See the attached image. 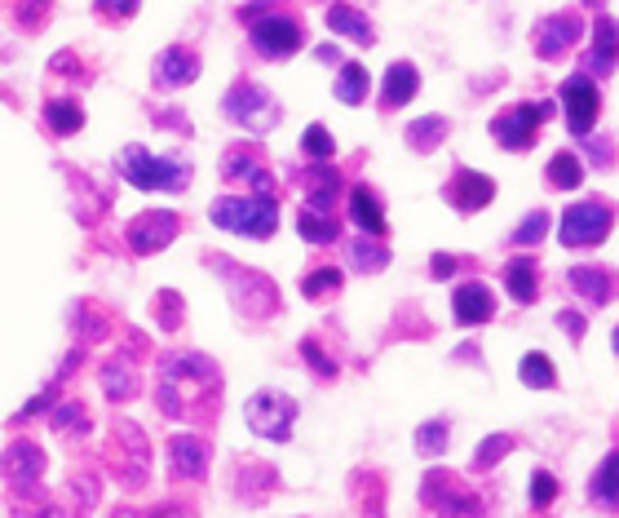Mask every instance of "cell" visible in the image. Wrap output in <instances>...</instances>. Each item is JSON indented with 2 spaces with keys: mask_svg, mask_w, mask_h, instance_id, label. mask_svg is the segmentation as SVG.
Returning a JSON list of instances; mask_svg holds the SVG:
<instances>
[{
  "mask_svg": "<svg viewBox=\"0 0 619 518\" xmlns=\"http://www.w3.org/2000/svg\"><path fill=\"white\" fill-rule=\"evenodd\" d=\"M611 226H616V209H611L602 195H593V200H580V204H571V209L562 213L558 240H562L567 248H598V244L611 235Z\"/></svg>",
  "mask_w": 619,
  "mask_h": 518,
  "instance_id": "5b68a950",
  "label": "cell"
},
{
  "mask_svg": "<svg viewBox=\"0 0 619 518\" xmlns=\"http://www.w3.org/2000/svg\"><path fill=\"white\" fill-rule=\"evenodd\" d=\"M451 315H456L460 328H478V324H487V319L496 315V297H491V288L478 284V280L460 284L456 297H451Z\"/></svg>",
  "mask_w": 619,
  "mask_h": 518,
  "instance_id": "d6986e66",
  "label": "cell"
},
{
  "mask_svg": "<svg viewBox=\"0 0 619 518\" xmlns=\"http://www.w3.org/2000/svg\"><path fill=\"white\" fill-rule=\"evenodd\" d=\"M44 475V453L35 444H9L0 453V479L13 488H31Z\"/></svg>",
  "mask_w": 619,
  "mask_h": 518,
  "instance_id": "ac0fdd59",
  "label": "cell"
},
{
  "mask_svg": "<svg viewBox=\"0 0 619 518\" xmlns=\"http://www.w3.org/2000/svg\"><path fill=\"white\" fill-rule=\"evenodd\" d=\"M53 430L62 435V439H89V413L80 408V404H58L53 408Z\"/></svg>",
  "mask_w": 619,
  "mask_h": 518,
  "instance_id": "74e56055",
  "label": "cell"
},
{
  "mask_svg": "<svg viewBox=\"0 0 619 518\" xmlns=\"http://www.w3.org/2000/svg\"><path fill=\"white\" fill-rule=\"evenodd\" d=\"M420 501H425L438 518H487L483 501H478L456 475H447V470H429V475L420 479Z\"/></svg>",
  "mask_w": 619,
  "mask_h": 518,
  "instance_id": "8992f818",
  "label": "cell"
},
{
  "mask_svg": "<svg viewBox=\"0 0 619 518\" xmlns=\"http://www.w3.org/2000/svg\"><path fill=\"white\" fill-rule=\"evenodd\" d=\"M558 98H562V111H567L571 133H576V138H589L593 124H598V115H602V93H598L593 75H589V71L567 75L562 89H558Z\"/></svg>",
  "mask_w": 619,
  "mask_h": 518,
  "instance_id": "30bf717a",
  "label": "cell"
},
{
  "mask_svg": "<svg viewBox=\"0 0 619 518\" xmlns=\"http://www.w3.org/2000/svg\"><path fill=\"white\" fill-rule=\"evenodd\" d=\"M44 18H49V0H22L18 4V27L22 31H40Z\"/></svg>",
  "mask_w": 619,
  "mask_h": 518,
  "instance_id": "7dc6e473",
  "label": "cell"
},
{
  "mask_svg": "<svg viewBox=\"0 0 619 518\" xmlns=\"http://www.w3.org/2000/svg\"><path fill=\"white\" fill-rule=\"evenodd\" d=\"M518 377H522V386H531V390H554V386H558V368H554V359L540 355V351L522 355Z\"/></svg>",
  "mask_w": 619,
  "mask_h": 518,
  "instance_id": "e575fe53",
  "label": "cell"
},
{
  "mask_svg": "<svg viewBox=\"0 0 619 518\" xmlns=\"http://www.w3.org/2000/svg\"><path fill=\"white\" fill-rule=\"evenodd\" d=\"M115 169L129 186L138 191H186L191 186V164L173 155H151L146 146H124L115 155Z\"/></svg>",
  "mask_w": 619,
  "mask_h": 518,
  "instance_id": "7a4b0ae2",
  "label": "cell"
},
{
  "mask_svg": "<svg viewBox=\"0 0 619 518\" xmlns=\"http://www.w3.org/2000/svg\"><path fill=\"white\" fill-rule=\"evenodd\" d=\"M367 71H363V62H345L341 67V75H336V98L345 102V106H358L363 98H367Z\"/></svg>",
  "mask_w": 619,
  "mask_h": 518,
  "instance_id": "8d00e7d4",
  "label": "cell"
},
{
  "mask_svg": "<svg viewBox=\"0 0 619 518\" xmlns=\"http://www.w3.org/2000/svg\"><path fill=\"white\" fill-rule=\"evenodd\" d=\"M589 501H593L598 510H619V453H611V457L593 470V479H589Z\"/></svg>",
  "mask_w": 619,
  "mask_h": 518,
  "instance_id": "f546056e",
  "label": "cell"
},
{
  "mask_svg": "<svg viewBox=\"0 0 619 518\" xmlns=\"http://www.w3.org/2000/svg\"><path fill=\"white\" fill-rule=\"evenodd\" d=\"M580 35H585V18H580L576 9H562V13H554V18H545V22L536 27L531 44H536V53H540L545 62H554V58H562L567 49H576Z\"/></svg>",
  "mask_w": 619,
  "mask_h": 518,
  "instance_id": "5bb4252c",
  "label": "cell"
},
{
  "mask_svg": "<svg viewBox=\"0 0 619 518\" xmlns=\"http://www.w3.org/2000/svg\"><path fill=\"white\" fill-rule=\"evenodd\" d=\"M354 506L363 510V518L385 515V479L376 470H358L354 475Z\"/></svg>",
  "mask_w": 619,
  "mask_h": 518,
  "instance_id": "4dcf8cb0",
  "label": "cell"
},
{
  "mask_svg": "<svg viewBox=\"0 0 619 518\" xmlns=\"http://www.w3.org/2000/svg\"><path fill=\"white\" fill-rule=\"evenodd\" d=\"M554 115V102H518V106H509V111H500L496 120H491V138L505 146V151H527V146H536V138H540V124Z\"/></svg>",
  "mask_w": 619,
  "mask_h": 518,
  "instance_id": "ba28073f",
  "label": "cell"
},
{
  "mask_svg": "<svg viewBox=\"0 0 619 518\" xmlns=\"http://www.w3.org/2000/svg\"><path fill=\"white\" fill-rule=\"evenodd\" d=\"M297 231L306 235L310 244H336V235H341V226H336L327 213H314V209H302Z\"/></svg>",
  "mask_w": 619,
  "mask_h": 518,
  "instance_id": "f35d334b",
  "label": "cell"
},
{
  "mask_svg": "<svg viewBox=\"0 0 619 518\" xmlns=\"http://www.w3.org/2000/svg\"><path fill=\"white\" fill-rule=\"evenodd\" d=\"M98 4V13H106L111 22H124V18H133L138 13V4L142 0H93Z\"/></svg>",
  "mask_w": 619,
  "mask_h": 518,
  "instance_id": "681fc988",
  "label": "cell"
},
{
  "mask_svg": "<svg viewBox=\"0 0 619 518\" xmlns=\"http://www.w3.org/2000/svg\"><path fill=\"white\" fill-rule=\"evenodd\" d=\"M416 89H420V71H416L412 62H394V67L385 71V80H380V106H385V111L407 106V102L416 98Z\"/></svg>",
  "mask_w": 619,
  "mask_h": 518,
  "instance_id": "cb8c5ba5",
  "label": "cell"
},
{
  "mask_svg": "<svg viewBox=\"0 0 619 518\" xmlns=\"http://www.w3.org/2000/svg\"><path fill=\"white\" fill-rule=\"evenodd\" d=\"M505 453H514V435H487V439L478 444V453H474L469 466H474V470H491Z\"/></svg>",
  "mask_w": 619,
  "mask_h": 518,
  "instance_id": "b9f144b4",
  "label": "cell"
},
{
  "mask_svg": "<svg viewBox=\"0 0 619 518\" xmlns=\"http://www.w3.org/2000/svg\"><path fill=\"white\" fill-rule=\"evenodd\" d=\"M222 111L240 124V129H248V133H271L275 124H280V102L262 89V84H253V80H240L231 93H226V102H222Z\"/></svg>",
  "mask_w": 619,
  "mask_h": 518,
  "instance_id": "52a82bcc",
  "label": "cell"
},
{
  "mask_svg": "<svg viewBox=\"0 0 619 518\" xmlns=\"http://www.w3.org/2000/svg\"><path fill=\"white\" fill-rule=\"evenodd\" d=\"M102 390H106V399H115V404L133 399V395H138V368H133V359H124V355L106 359V364H102Z\"/></svg>",
  "mask_w": 619,
  "mask_h": 518,
  "instance_id": "83f0119b",
  "label": "cell"
},
{
  "mask_svg": "<svg viewBox=\"0 0 619 518\" xmlns=\"http://www.w3.org/2000/svg\"><path fill=\"white\" fill-rule=\"evenodd\" d=\"M505 288H509L514 302L531 306L536 293H540V266H536L531 257H514V262H505Z\"/></svg>",
  "mask_w": 619,
  "mask_h": 518,
  "instance_id": "4316f807",
  "label": "cell"
},
{
  "mask_svg": "<svg viewBox=\"0 0 619 518\" xmlns=\"http://www.w3.org/2000/svg\"><path fill=\"white\" fill-rule=\"evenodd\" d=\"M580 182H585V160L571 155V151H558V155L549 160V186H558V191H576Z\"/></svg>",
  "mask_w": 619,
  "mask_h": 518,
  "instance_id": "d590c367",
  "label": "cell"
},
{
  "mask_svg": "<svg viewBox=\"0 0 619 518\" xmlns=\"http://www.w3.org/2000/svg\"><path fill=\"white\" fill-rule=\"evenodd\" d=\"M443 200H447L451 209H460V213H478V209H487V204L496 200V182H491L487 173L456 169L451 182L443 186Z\"/></svg>",
  "mask_w": 619,
  "mask_h": 518,
  "instance_id": "9a60e30c",
  "label": "cell"
},
{
  "mask_svg": "<svg viewBox=\"0 0 619 518\" xmlns=\"http://www.w3.org/2000/svg\"><path fill=\"white\" fill-rule=\"evenodd\" d=\"M75 333H80V342H98V337H106V319H93L84 306L75 311Z\"/></svg>",
  "mask_w": 619,
  "mask_h": 518,
  "instance_id": "c3c4849f",
  "label": "cell"
},
{
  "mask_svg": "<svg viewBox=\"0 0 619 518\" xmlns=\"http://www.w3.org/2000/svg\"><path fill=\"white\" fill-rule=\"evenodd\" d=\"M169 475L173 479H204L209 475V444L200 435H173L169 439Z\"/></svg>",
  "mask_w": 619,
  "mask_h": 518,
  "instance_id": "e0dca14e",
  "label": "cell"
},
{
  "mask_svg": "<svg viewBox=\"0 0 619 518\" xmlns=\"http://www.w3.org/2000/svg\"><path fill=\"white\" fill-rule=\"evenodd\" d=\"M327 27H332L336 35H349L354 44H372V40H376L367 13L354 9V4H332V9H327Z\"/></svg>",
  "mask_w": 619,
  "mask_h": 518,
  "instance_id": "f1b7e54d",
  "label": "cell"
},
{
  "mask_svg": "<svg viewBox=\"0 0 619 518\" xmlns=\"http://www.w3.org/2000/svg\"><path fill=\"white\" fill-rule=\"evenodd\" d=\"M213 222L231 235L271 240L280 226V204H275V195H222L213 204Z\"/></svg>",
  "mask_w": 619,
  "mask_h": 518,
  "instance_id": "277c9868",
  "label": "cell"
},
{
  "mask_svg": "<svg viewBox=\"0 0 619 518\" xmlns=\"http://www.w3.org/2000/svg\"><path fill=\"white\" fill-rule=\"evenodd\" d=\"M585 155L598 160V169H611V138H585Z\"/></svg>",
  "mask_w": 619,
  "mask_h": 518,
  "instance_id": "816d5d0a",
  "label": "cell"
},
{
  "mask_svg": "<svg viewBox=\"0 0 619 518\" xmlns=\"http://www.w3.org/2000/svg\"><path fill=\"white\" fill-rule=\"evenodd\" d=\"M349 222H354L363 235H372V240L385 235V209H380V200H376L372 186H354V191H349Z\"/></svg>",
  "mask_w": 619,
  "mask_h": 518,
  "instance_id": "484cf974",
  "label": "cell"
},
{
  "mask_svg": "<svg viewBox=\"0 0 619 518\" xmlns=\"http://www.w3.org/2000/svg\"><path fill=\"white\" fill-rule=\"evenodd\" d=\"M44 124H49L53 133L71 138V133L84 129V111H80L75 102H67V98H49V102H44Z\"/></svg>",
  "mask_w": 619,
  "mask_h": 518,
  "instance_id": "836d02e7",
  "label": "cell"
},
{
  "mask_svg": "<svg viewBox=\"0 0 619 518\" xmlns=\"http://www.w3.org/2000/svg\"><path fill=\"white\" fill-rule=\"evenodd\" d=\"M302 359H306V364L314 368V373H318V377H323V382H332V377H336V359H332V355H323V346H318L314 337H306V342H302Z\"/></svg>",
  "mask_w": 619,
  "mask_h": 518,
  "instance_id": "f6af8a7d",
  "label": "cell"
},
{
  "mask_svg": "<svg viewBox=\"0 0 619 518\" xmlns=\"http://www.w3.org/2000/svg\"><path fill=\"white\" fill-rule=\"evenodd\" d=\"M244 413H248L253 435L275 439V444H288L293 439V421H297V399L293 395H284V390H257Z\"/></svg>",
  "mask_w": 619,
  "mask_h": 518,
  "instance_id": "9c48e42d",
  "label": "cell"
},
{
  "mask_svg": "<svg viewBox=\"0 0 619 518\" xmlns=\"http://www.w3.org/2000/svg\"><path fill=\"white\" fill-rule=\"evenodd\" d=\"M115 439H120V453L111 457V470L120 475L124 488H142V484H146V470H151V453H146L142 426L115 421Z\"/></svg>",
  "mask_w": 619,
  "mask_h": 518,
  "instance_id": "7c38bea8",
  "label": "cell"
},
{
  "mask_svg": "<svg viewBox=\"0 0 619 518\" xmlns=\"http://www.w3.org/2000/svg\"><path fill=\"white\" fill-rule=\"evenodd\" d=\"M619 67V22L611 13H602L593 22V49H589V71L593 75H611Z\"/></svg>",
  "mask_w": 619,
  "mask_h": 518,
  "instance_id": "603a6c76",
  "label": "cell"
},
{
  "mask_svg": "<svg viewBox=\"0 0 619 518\" xmlns=\"http://www.w3.org/2000/svg\"><path fill=\"white\" fill-rule=\"evenodd\" d=\"M302 186H306L310 209L314 213H327L336 204V195H341V173L332 164H310L306 173H302Z\"/></svg>",
  "mask_w": 619,
  "mask_h": 518,
  "instance_id": "d4e9b609",
  "label": "cell"
},
{
  "mask_svg": "<svg viewBox=\"0 0 619 518\" xmlns=\"http://www.w3.org/2000/svg\"><path fill=\"white\" fill-rule=\"evenodd\" d=\"M222 177L248 182V186H257V195H275V182H271V173L262 169V155H257V151L231 146V151L222 155Z\"/></svg>",
  "mask_w": 619,
  "mask_h": 518,
  "instance_id": "ffe728a7",
  "label": "cell"
},
{
  "mask_svg": "<svg viewBox=\"0 0 619 518\" xmlns=\"http://www.w3.org/2000/svg\"><path fill=\"white\" fill-rule=\"evenodd\" d=\"M160 319H164V328L182 324V297L177 293H160Z\"/></svg>",
  "mask_w": 619,
  "mask_h": 518,
  "instance_id": "f907efd6",
  "label": "cell"
},
{
  "mask_svg": "<svg viewBox=\"0 0 619 518\" xmlns=\"http://www.w3.org/2000/svg\"><path fill=\"white\" fill-rule=\"evenodd\" d=\"M235 484H240L235 492H240L244 506H262V501L280 488V475H275V466H266V461H240Z\"/></svg>",
  "mask_w": 619,
  "mask_h": 518,
  "instance_id": "7402d4cb",
  "label": "cell"
},
{
  "mask_svg": "<svg viewBox=\"0 0 619 518\" xmlns=\"http://www.w3.org/2000/svg\"><path fill=\"white\" fill-rule=\"evenodd\" d=\"M177 231H182V217H177V213H169V209H146V213H138V217L129 222V248H133V253H160V248H169V244L177 240Z\"/></svg>",
  "mask_w": 619,
  "mask_h": 518,
  "instance_id": "4fadbf2b",
  "label": "cell"
},
{
  "mask_svg": "<svg viewBox=\"0 0 619 518\" xmlns=\"http://www.w3.org/2000/svg\"><path fill=\"white\" fill-rule=\"evenodd\" d=\"M302 155H310L314 164H327L336 155V142H332V133L323 124H310L306 133H302Z\"/></svg>",
  "mask_w": 619,
  "mask_h": 518,
  "instance_id": "60d3db41",
  "label": "cell"
},
{
  "mask_svg": "<svg viewBox=\"0 0 619 518\" xmlns=\"http://www.w3.org/2000/svg\"><path fill=\"white\" fill-rule=\"evenodd\" d=\"M567 288L585 302V306H607L611 297L619 293V275L611 266H576V271H567Z\"/></svg>",
  "mask_w": 619,
  "mask_h": 518,
  "instance_id": "2e32d148",
  "label": "cell"
},
{
  "mask_svg": "<svg viewBox=\"0 0 619 518\" xmlns=\"http://www.w3.org/2000/svg\"><path fill=\"white\" fill-rule=\"evenodd\" d=\"M336 288H341V271H336V266H318V271H310L306 280H302V293H306L310 302L332 297Z\"/></svg>",
  "mask_w": 619,
  "mask_h": 518,
  "instance_id": "7bdbcfd3",
  "label": "cell"
},
{
  "mask_svg": "<svg viewBox=\"0 0 619 518\" xmlns=\"http://www.w3.org/2000/svg\"><path fill=\"white\" fill-rule=\"evenodd\" d=\"M302 40H306V31H302V22L288 18V13H257V18H253V44H257V53H266V58H275V62L288 58V53H297Z\"/></svg>",
  "mask_w": 619,
  "mask_h": 518,
  "instance_id": "8fae6325",
  "label": "cell"
},
{
  "mask_svg": "<svg viewBox=\"0 0 619 518\" xmlns=\"http://www.w3.org/2000/svg\"><path fill=\"white\" fill-rule=\"evenodd\" d=\"M222 390V373L209 355L200 351H177L160 359V386H155V404L164 417H213L209 404Z\"/></svg>",
  "mask_w": 619,
  "mask_h": 518,
  "instance_id": "6da1fadb",
  "label": "cell"
},
{
  "mask_svg": "<svg viewBox=\"0 0 619 518\" xmlns=\"http://www.w3.org/2000/svg\"><path fill=\"white\" fill-rule=\"evenodd\" d=\"M456 266H460V262H456L451 253H434V262H429L434 280H451V275H456Z\"/></svg>",
  "mask_w": 619,
  "mask_h": 518,
  "instance_id": "db71d44e",
  "label": "cell"
},
{
  "mask_svg": "<svg viewBox=\"0 0 619 518\" xmlns=\"http://www.w3.org/2000/svg\"><path fill=\"white\" fill-rule=\"evenodd\" d=\"M554 497H558V479H554L549 470H536V475H531V506H536V510H549Z\"/></svg>",
  "mask_w": 619,
  "mask_h": 518,
  "instance_id": "bcb514c9",
  "label": "cell"
},
{
  "mask_svg": "<svg viewBox=\"0 0 619 518\" xmlns=\"http://www.w3.org/2000/svg\"><path fill=\"white\" fill-rule=\"evenodd\" d=\"M341 53H336V44H318V62H336Z\"/></svg>",
  "mask_w": 619,
  "mask_h": 518,
  "instance_id": "11a10c76",
  "label": "cell"
},
{
  "mask_svg": "<svg viewBox=\"0 0 619 518\" xmlns=\"http://www.w3.org/2000/svg\"><path fill=\"white\" fill-rule=\"evenodd\" d=\"M403 138H407V146H412V151L429 155V151L447 138V120H443V115H420V120H412V124H407V133H403Z\"/></svg>",
  "mask_w": 619,
  "mask_h": 518,
  "instance_id": "d6a6232c",
  "label": "cell"
},
{
  "mask_svg": "<svg viewBox=\"0 0 619 518\" xmlns=\"http://www.w3.org/2000/svg\"><path fill=\"white\" fill-rule=\"evenodd\" d=\"M611 346H616V355H619V328L611 333Z\"/></svg>",
  "mask_w": 619,
  "mask_h": 518,
  "instance_id": "9f6ffc18",
  "label": "cell"
},
{
  "mask_svg": "<svg viewBox=\"0 0 619 518\" xmlns=\"http://www.w3.org/2000/svg\"><path fill=\"white\" fill-rule=\"evenodd\" d=\"M558 328L571 337V342H580L585 333H589V324H585V315H576V311H558Z\"/></svg>",
  "mask_w": 619,
  "mask_h": 518,
  "instance_id": "f5cc1de1",
  "label": "cell"
},
{
  "mask_svg": "<svg viewBox=\"0 0 619 518\" xmlns=\"http://www.w3.org/2000/svg\"><path fill=\"white\" fill-rule=\"evenodd\" d=\"M349 266L363 271V275L385 271V266H389V248H385V240H372V235L349 240Z\"/></svg>",
  "mask_w": 619,
  "mask_h": 518,
  "instance_id": "1f68e13d",
  "label": "cell"
},
{
  "mask_svg": "<svg viewBox=\"0 0 619 518\" xmlns=\"http://www.w3.org/2000/svg\"><path fill=\"white\" fill-rule=\"evenodd\" d=\"M545 231H549V213H545V209H531V213L518 222V231H514L509 240H514L518 248H527V244H540V240H545Z\"/></svg>",
  "mask_w": 619,
  "mask_h": 518,
  "instance_id": "ee69618b",
  "label": "cell"
},
{
  "mask_svg": "<svg viewBox=\"0 0 619 518\" xmlns=\"http://www.w3.org/2000/svg\"><path fill=\"white\" fill-rule=\"evenodd\" d=\"M209 266H217V275L226 280L235 306H240L248 319H271V315H280V288H275L271 275H262V271H253V266H240V262H231V257H222V253H209Z\"/></svg>",
  "mask_w": 619,
  "mask_h": 518,
  "instance_id": "3957f363",
  "label": "cell"
},
{
  "mask_svg": "<svg viewBox=\"0 0 619 518\" xmlns=\"http://www.w3.org/2000/svg\"><path fill=\"white\" fill-rule=\"evenodd\" d=\"M447 435H451V421H447V417L425 421V426L416 430V453H425V457H443V453H447Z\"/></svg>",
  "mask_w": 619,
  "mask_h": 518,
  "instance_id": "ab89813d",
  "label": "cell"
},
{
  "mask_svg": "<svg viewBox=\"0 0 619 518\" xmlns=\"http://www.w3.org/2000/svg\"><path fill=\"white\" fill-rule=\"evenodd\" d=\"M195 75H200V58H195V49L173 44V49H164V53L155 58V84H160V89H186Z\"/></svg>",
  "mask_w": 619,
  "mask_h": 518,
  "instance_id": "44dd1931",
  "label": "cell"
}]
</instances>
